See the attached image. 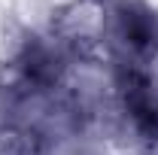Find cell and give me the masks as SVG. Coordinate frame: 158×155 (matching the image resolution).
Returning a JSON list of instances; mask_svg holds the SVG:
<instances>
[{
    "instance_id": "6da1fadb",
    "label": "cell",
    "mask_w": 158,
    "mask_h": 155,
    "mask_svg": "<svg viewBox=\"0 0 158 155\" xmlns=\"http://www.w3.org/2000/svg\"><path fill=\"white\" fill-rule=\"evenodd\" d=\"M94 40L110 67H158V6L149 0H98Z\"/></svg>"
}]
</instances>
